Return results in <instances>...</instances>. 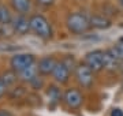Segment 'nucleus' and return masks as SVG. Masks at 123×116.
Listing matches in <instances>:
<instances>
[{"label": "nucleus", "mask_w": 123, "mask_h": 116, "mask_svg": "<svg viewBox=\"0 0 123 116\" xmlns=\"http://www.w3.org/2000/svg\"><path fill=\"white\" fill-rule=\"evenodd\" d=\"M57 60L53 56H44V58L40 59L38 64H37V68H38V74L43 76H48L52 75L53 70L56 67Z\"/></svg>", "instance_id": "6e6552de"}, {"label": "nucleus", "mask_w": 123, "mask_h": 116, "mask_svg": "<svg viewBox=\"0 0 123 116\" xmlns=\"http://www.w3.org/2000/svg\"><path fill=\"white\" fill-rule=\"evenodd\" d=\"M53 1L55 0H37V3L41 6H45V7H48V6H52L53 4Z\"/></svg>", "instance_id": "4be33fe9"}, {"label": "nucleus", "mask_w": 123, "mask_h": 116, "mask_svg": "<svg viewBox=\"0 0 123 116\" xmlns=\"http://www.w3.org/2000/svg\"><path fill=\"white\" fill-rule=\"evenodd\" d=\"M110 51L116 59H119L120 62H123V41H120L119 44H116L115 46H112Z\"/></svg>", "instance_id": "f3484780"}, {"label": "nucleus", "mask_w": 123, "mask_h": 116, "mask_svg": "<svg viewBox=\"0 0 123 116\" xmlns=\"http://www.w3.org/2000/svg\"><path fill=\"white\" fill-rule=\"evenodd\" d=\"M70 68L67 67L66 64L63 62H57L56 67H55V70H53L52 72V76L53 79L56 81L57 83H60V85H63V83H67L68 82V79H70Z\"/></svg>", "instance_id": "1a4fd4ad"}, {"label": "nucleus", "mask_w": 123, "mask_h": 116, "mask_svg": "<svg viewBox=\"0 0 123 116\" xmlns=\"http://www.w3.org/2000/svg\"><path fill=\"white\" fill-rule=\"evenodd\" d=\"M62 62L64 63V64H66L67 67L70 68V71L73 72L75 70V67H77V63H75V59L73 58V56H66V58L63 59V60H62Z\"/></svg>", "instance_id": "6ab92c4d"}, {"label": "nucleus", "mask_w": 123, "mask_h": 116, "mask_svg": "<svg viewBox=\"0 0 123 116\" xmlns=\"http://www.w3.org/2000/svg\"><path fill=\"white\" fill-rule=\"evenodd\" d=\"M10 1H11V6H12L14 11H17V14L26 15V14L30 12V10H31L30 0H10Z\"/></svg>", "instance_id": "f8f14e48"}, {"label": "nucleus", "mask_w": 123, "mask_h": 116, "mask_svg": "<svg viewBox=\"0 0 123 116\" xmlns=\"http://www.w3.org/2000/svg\"><path fill=\"white\" fill-rule=\"evenodd\" d=\"M18 75H19V78L23 81V82H27V83H30L31 81H34L37 76H38V68H37V66L34 64H31V66H29L27 68H25L23 71L18 72Z\"/></svg>", "instance_id": "9b49d317"}, {"label": "nucleus", "mask_w": 123, "mask_h": 116, "mask_svg": "<svg viewBox=\"0 0 123 116\" xmlns=\"http://www.w3.org/2000/svg\"><path fill=\"white\" fill-rule=\"evenodd\" d=\"M3 36V30H1V26H0V37Z\"/></svg>", "instance_id": "393cba45"}, {"label": "nucleus", "mask_w": 123, "mask_h": 116, "mask_svg": "<svg viewBox=\"0 0 123 116\" xmlns=\"http://www.w3.org/2000/svg\"><path fill=\"white\" fill-rule=\"evenodd\" d=\"M66 26L68 31H71L73 34H84L90 29V18H88L85 14L82 12H73L70 14L66 19Z\"/></svg>", "instance_id": "f257e3e1"}, {"label": "nucleus", "mask_w": 123, "mask_h": 116, "mask_svg": "<svg viewBox=\"0 0 123 116\" xmlns=\"http://www.w3.org/2000/svg\"><path fill=\"white\" fill-rule=\"evenodd\" d=\"M63 101L68 109H79L84 104V96L78 89L70 87L63 94Z\"/></svg>", "instance_id": "39448f33"}, {"label": "nucleus", "mask_w": 123, "mask_h": 116, "mask_svg": "<svg viewBox=\"0 0 123 116\" xmlns=\"http://www.w3.org/2000/svg\"><path fill=\"white\" fill-rule=\"evenodd\" d=\"M119 3H120V6L123 7V0H119Z\"/></svg>", "instance_id": "a878e982"}, {"label": "nucleus", "mask_w": 123, "mask_h": 116, "mask_svg": "<svg viewBox=\"0 0 123 116\" xmlns=\"http://www.w3.org/2000/svg\"><path fill=\"white\" fill-rule=\"evenodd\" d=\"M47 98H48V107L51 109H55L60 104V100H62L60 89L55 85H49L47 87Z\"/></svg>", "instance_id": "9d476101"}, {"label": "nucleus", "mask_w": 123, "mask_h": 116, "mask_svg": "<svg viewBox=\"0 0 123 116\" xmlns=\"http://www.w3.org/2000/svg\"><path fill=\"white\" fill-rule=\"evenodd\" d=\"M90 26L92 27H96V29H108L111 26V21L103 15H93L90 18Z\"/></svg>", "instance_id": "4468645a"}, {"label": "nucleus", "mask_w": 123, "mask_h": 116, "mask_svg": "<svg viewBox=\"0 0 123 116\" xmlns=\"http://www.w3.org/2000/svg\"><path fill=\"white\" fill-rule=\"evenodd\" d=\"M30 85L33 89H40V87H43V85H44V82H43V79L40 78V76H37L34 81H31Z\"/></svg>", "instance_id": "aec40b11"}, {"label": "nucleus", "mask_w": 123, "mask_h": 116, "mask_svg": "<svg viewBox=\"0 0 123 116\" xmlns=\"http://www.w3.org/2000/svg\"><path fill=\"white\" fill-rule=\"evenodd\" d=\"M25 94H26V90L23 89L22 86H18V87H14L12 89V92L10 93V97H11V100H15V98L22 97Z\"/></svg>", "instance_id": "a211bd4d"}, {"label": "nucleus", "mask_w": 123, "mask_h": 116, "mask_svg": "<svg viewBox=\"0 0 123 116\" xmlns=\"http://www.w3.org/2000/svg\"><path fill=\"white\" fill-rule=\"evenodd\" d=\"M29 22H30V30L38 38L49 40L52 37V26L45 17L40 15V14H34L29 18Z\"/></svg>", "instance_id": "f03ea898"}, {"label": "nucleus", "mask_w": 123, "mask_h": 116, "mask_svg": "<svg viewBox=\"0 0 123 116\" xmlns=\"http://www.w3.org/2000/svg\"><path fill=\"white\" fill-rule=\"evenodd\" d=\"M11 26L14 29V34H18V36H26L29 31H31L29 19L22 14H18L15 18H12Z\"/></svg>", "instance_id": "0eeeda50"}, {"label": "nucleus", "mask_w": 123, "mask_h": 116, "mask_svg": "<svg viewBox=\"0 0 123 116\" xmlns=\"http://www.w3.org/2000/svg\"><path fill=\"white\" fill-rule=\"evenodd\" d=\"M77 82L82 87H90L94 82V76H93V70L89 66H86L85 63L77 64V67L74 70Z\"/></svg>", "instance_id": "7ed1b4c3"}, {"label": "nucleus", "mask_w": 123, "mask_h": 116, "mask_svg": "<svg viewBox=\"0 0 123 116\" xmlns=\"http://www.w3.org/2000/svg\"><path fill=\"white\" fill-rule=\"evenodd\" d=\"M85 64L93 70V72H98L104 68V51L94 49L92 52H88L85 56Z\"/></svg>", "instance_id": "423d86ee"}, {"label": "nucleus", "mask_w": 123, "mask_h": 116, "mask_svg": "<svg viewBox=\"0 0 123 116\" xmlns=\"http://www.w3.org/2000/svg\"><path fill=\"white\" fill-rule=\"evenodd\" d=\"M111 116H123V111L120 108H114L111 112Z\"/></svg>", "instance_id": "5701e85b"}, {"label": "nucleus", "mask_w": 123, "mask_h": 116, "mask_svg": "<svg viewBox=\"0 0 123 116\" xmlns=\"http://www.w3.org/2000/svg\"><path fill=\"white\" fill-rule=\"evenodd\" d=\"M12 22V17L8 8H6L4 6H0V23L1 25H10Z\"/></svg>", "instance_id": "dca6fc26"}, {"label": "nucleus", "mask_w": 123, "mask_h": 116, "mask_svg": "<svg viewBox=\"0 0 123 116\" xmlns=\"http://www.w3.org/2000/svg\"><path fill=\"white\" fill-rule=\"evenodd\" d=\"M7 85L4 83V81H3V78L0 76V98H3L6 96V93H7Z\"/></svg>", "instance_id": "412c9836"}, {"label": "nucleus", "mask_w": 123, "mask_h": 116, "mask_svg": "<svg viewBox=\"0 0 123 116\" xmlns=\"http://www.w3.org/2000/svg\"><path fill=\"white\" fill-rule=\"evenodd\" d=\"M122 41H123V38H122Z\"/></svg>", "instance_id": "bb28decb"}, {"label": "nucleus", "mask_w": 123, "mask_h": 116, "mask_svg": "<svg viewBox=\"0 0 123 116\" xmlns=\"http://www.w3.org/2000/svg\"><path fill=\"white\" fill-rule=\"evenodd\" d=\"M3 81H4V83L7 85V87H11L17 83L18 81V72H15L14 70H7V71L3 72V75H1Z\"/></svg>", "instance_id": "2eb2a0df"}, {"label": "nucleus", "mask_w": 123, "mask_h": 116, "mask_svg": "<svg viewBox=\"0 0 123 116\" xmlns=\"http://www.w3.org/2000/svg\"><path fill=\"white\" fill-rule=\"evenodd\" d=\"M0 116H12V113L6 109H0Z\"/></svg>", "instance_id": "b1692460"}, {"label": "nucleus", "mask_w": 123, "mask_h": 116, "mask_svg": "<svg viewBox=\"0 0 123 116\" xmlns=\"http://www.w3.org/2000/svg\"><path fill=\"white\" fill-rule=\"evenodd\" d=\"M34 63L36 56L33 53H17L11 58L10 66H11V70H14L15 72H21Z\"/></svg>", "instance_id": "20e7f679"}, {"label": "nucleus", "mask_w": 123, "mask_h": 116, "mask_svg": "<svg viewBox=\"0 0 123 116\" xmlns=\"http://www.w3.org/2000/svg\"><path fill=\"white\" fill-rule=\"evenodd\" d=\"M119 66H120V60L115 58L111 53V51H105L104 52V68L108 71H115L119 68Z\"/></svg>", "instance_id": "ddd939ff"}]
</instances>
